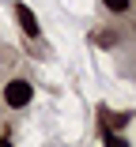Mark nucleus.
<instances>
[{
	"label": "nucleus",
	"instance_id": "obj_1",
	"mask_svg": "<svg viewBox=\"0 0 136 147\" xmlns=\"http://www.w3.org/2000/svg\"><path fill=\"white\" fill-rule=\"evenodd\" d=\"M30 98H34V87L26 83V79H12V83L4 87V102H8L12 109H23Z\"/></svg>",
	"mask_w": 136,
	"mask_h": 147
},
{
	"label": "nucleus",
	"instance_id": "obj_2",
	"mask_svg": "<svg viewBox=\"0 0 136 147\" xmlns=\"http://www.w3.org/2000/svg\"><path fill=\"white\" fill-rule=\"evenodd\" d=\"M12 11H15V19H19V26H23V34H26V38H38V34H42V26H38L34 11L26 8V4H12Z\"/></svg>",
	"mask_w": 136,
	"mask_h": 147
},
{
	"label": "nucleus",
	"instance_id": "obj_3",
	"mask_svg": "<svg viewBox=\"0 0 136 147\" xmlns=\"http://www.w3.org/2000/svg\"><path fill=\"white\" fill-rule=\"evenodd\" d=\"M102 8H106V11H114V15H121V11L132 8V0H102Z\"/></svg>",
	"mask_w": 136,
	"mask_h": 147
},
{
	"label": "nucleus",
	"instance_id": "obj_4",
	"mask_svg": "<svg viewBox=\"0 0 136 147\" xmlns=\"http://www.w3.org/2000/svg\"><path fill=\"white\" fill-rule=\"evenodd\" d=\"M102 140H106V147H129V143H125L121 136H114V132H106V128H102Z\"/></svg>",
	"mask_w": 136,
	"mask_h": 147
},
{
	"label": "nucleus",
	"instance_id": "obj_5",
	"mask_svg": "<svg viewBox=\"0 0 136 147\" xmlns=\"http://www.w3.org/2000/svg\"><path fill=\"white\" fill-rule=\"evenodd\" d=\"M0 147H12V143H8V136H4V140H0Z\"/></svg>",
	"mask_w": 136,
	"mask_h": 147
}]
</instances>
